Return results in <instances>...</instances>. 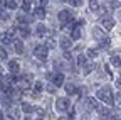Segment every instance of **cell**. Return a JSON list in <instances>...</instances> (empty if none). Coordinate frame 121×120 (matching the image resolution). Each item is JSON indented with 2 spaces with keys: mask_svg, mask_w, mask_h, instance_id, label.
I'll use <instances>...</instances> for the list:
<instances>
[{
  "mask_svg": "<svg viewBox=\"0 0 121 120\" xmlns=\"http://www.w3.org/2000/svg\"><path fill=\"white\" fill-rule=\"evenodd\" d=\"M101 24H103V27L106 29V31H113V27H114V20H113V17H109V15L101 17Z\"/></svg>",
  "mask_w": 121,
  "mask_h": 120,
  "instance_id": "obj_8",
  "label": "cell"
},
{
  "mask_svg": "<svg viewBox=\"0 0 121 120\" xmlns=\"http://www.w3.org/2000/svg\"><path fill=\"white\" fill-rule=\"evenodd\" d=\"M22 10L24 12H30V10H32V4H30V0H22Z\"/></svg>",
  "mask_w": 121,
  "mask_h": 120,
  "instance_id": "obj_23",
  "label": "cell"
},
{
  "mask_svg": "<svg viewBox=\"0 0 121 120\" xmlns=\"http://www.w3.org/2000/svg\"><path fill=\"white\" fill-rule=\"evenodd\" d=\"M89 9L93 10V12H96V10L99 9V4H98V0H89Z\"/></svg>",
  "mask_w": 121,
  "mask_h": 120,
  "instance_id": "obj_28",
  "label": "cell"
},
{
  "mask_svg": "<svg viewBox=\"0 0 121 120\" xmlns=\"http://www.w3.org/2000/svg\"><path fill=\"white\" fill-rule=\"evenodd\" d=\"M57 19H59V22L60 24H67V22H71L72 20V15H71V10H60L59 12V15H57Z\"/></svg>",
  "mask_w": 121,
  "mask_h": 120,
  "instance_id": "obj_6",
  "label": "cell"
},
{
  "mask_svg": "<svg viewBox=\"0 0 121 120\" xmlns=\"http://www.w3.org/2000/svg\"><path fill=\"white\" fill-rule=\"evenodd\" d=\"M45 2H47V0H40V4H45Z\"/></svg>",
  "mask_w": 121,
  "mask_h": 120,
  "instance_id": "obj_44",
  "label": "cell"
},
{
  "mask_svg": "<svg viewBox=\"0 0 121 120\" xmlns=\"http://www.w3.org/2000/svg\"><path fill=\"white\" fill-rule=\"evenodd\" d=\"M22 110L25 112V113H30V112H34V107H32V105H29V103H22Z\"/></svg>",
  "mask_w": 121,
  "mask_h": 120,
  "instance_id": "obj_29",
  "label": "cell"
},
{
  "mask_svg": "<svg viewBox=\"0 0 121 120\" xmlns=\"http://www.w3.org/2000/svg\"><path fill=\"white\" fill-rule=\"evenodd\" d=\"M72 39H66V37H60L59 39V46L62 48L64 51H69L71 48H72V42H71Z\"/></svg>",
  "mask_w": 121,
  "mask_h": 120,
  "instance_id": "obj_11",
  "label": "cell"
},
{
  "mask_svg": "<svg viewBox=\"0 0 121 120\" xmlns=\"http://www.w3.org/2000/svg\"><path fill=\"white\" fill-rule=\"evenodd\" d=\"M19 34H20V37H22V39H27V37L30 36L29 27H25V25H19Z\"/></svg>",
  "mask_w": 121,
  "mask_h": 120,
  "instance_id": "obj_18",
  "label": "cell"
},
{
  "mask_svg": "<svg viewBox=\"0 0 121 120\" xmlns=\"http://www.w3.org/2000/svg\"><path fill=\"white\" fill-rule=\"evenodd\" d=\"M34 112H37V113H39L40 117H44V113H45V112H44L42 108H34Z\"/></svg>",
  "mask_w": 121,
  "mask_h": 120,
  "instance_id": "obj_39",
  "label": "cell"
},
{
  "mask_svg": "<svg viewBox=\"0 0 121 120\" xmlns=\"http://www.w3.org/2000/svg\"><path fill=\"white\" fill-rule=\"evenodd\" d=\"M13 51L19 53V54L24 53V44H22V41H13Z\"/></svg>",
  "mask_w": 121,
  "mask_h": 120,
  "instance_id": "obj_20",
  "label": "cell"
},
{
  "mask_svg": "<svg viewBox=\"0 0 121 120\" xmlns=\"http://www.w3.org/2000/svg\"><path fill=\"white\" fill-rule=\"evenodd\" d=\"M74 115H76V113H74V110H72V112H71V113H69V120H74V118H76V117H74Z\"/></svg>",
  "mask_w": 121,
  "mask_h": 120,
  "instance_id": "obj_40",
  "label": "cell"
},
{
  "mask_svg": "<svg viewBox=\"0 0 121 120\" xmlns=\"http://www.w3.org/2000/svg\"><path fill=\"white\" fill-rule=\"evenodd\" d=\"M71 39L72 41H79L81 39V25H76L71 31Z\"/></svg>",
  "mask_w": 121,
  "mask_h": 120,
  "instance_id": "obj_13",
  "label": "cell"
},
{
  "mask_svg": "<svg viewBox=\"0 0 121 120\" xmlns=\"http://www.w3.org/2000/svg\"><path fill=\"white\" fill-rule=\"evenodd\" d=\"M45 37H47V39H45V46H47L49 49H54V48H56V39H54V36H52V34H47Z\"/></svg>",
  "mask_w": 121,
  "mask_h": 120,
  "instance_id": "obj_17",
  "label": "cell"
},
{
  "mask_svg": "<svg viewBox=\"0 0 121 120\" xmlns=\"http://www.w3.org/2000/svg\"><path fill=\"white\" fill-rule=\"evenodd\" d=\"M15 20H17V24H19V25H25V24H29V22H30V19H29V17H25V15H17V19H15Z\"/></svg>",
  "mask_w": 121,
  "mask_h": 120,
  "instance_id": "obj_22",
  "label": "cell"
},
{
  "mask_svg": "<svg viewBox=\"0 0 121 120\" xmlns=\"http://www.w3.org/2000/svg\"><path fill=\"white\" fill-rule=\"evenodd\" d=\"M98 98H99V101H104L106 105H113V103H114V96H113L111 86L99 88V90H98Z\"/></svg>",
  "mask_w": 121,
  "mask_h": 120,
  "instance_id": "obj_1",
  "label": "cell"
},
{
  "mask_svg": "<svg viewBox=\"0 0 121 120\" xmlns=\"http://www.w3.org/2000/svg\"><path fill=\"white\" fill-rule=\"evenodd\" d=\"M93 37H94V39H98V41L101 42V41H103L104 37H108V36H106V34H104V32L101 31L99 27H94V29H93Z\"/></svg>",
  "mask_w": 121,
  "mask_h": 120,
  "instance_id": "obj_12",
  "label": "cell"
},
{
  "mask_svg": "<svg viewBox=\"0 0 121 120\" xmlns=\"http://www.w3.org/2000/svg\"><path fill=\"white\" fill-rule=\"evenodd\" d=\"M9 115H10V117H9L10 120H19L20 112H19V108H15V107L12 108V107H10V108H9Z\"/></svg>",
  "mask_w": 121,
  "mask_h": 120,
  "instance_id": "obj_16",
  "label": "cell"
},
{
  "mask_svg": "<svg viewBox=\"0 0 121 120\" xmlns=\"http://www.w3.org/2000/svg\"><path fill=\"white\" fill-rule=\"evenodd\" d=\"M116 86H118V88H121V76L116 80Z\"/></svg>",
  "mask_w": 121,
  "mask_h": 120,
  "instance_id": "obj_41",
  "label": "cell"
},
{
  "mask_svg": "<svg viewBox=\"0 0 121 120\" xmlns=\"http://www.w3.org/2000/svg\"><path fill=\"white\" fill-rule=\"evenodd\" d=\"M87 61H89V59H87L86 54H79V56H78V64H79V66H84Z\"/></svg>",
  "mask_w": 121,
  "mask_h": 120,
  "instance_id": "obj_27",
  "label": "cell"
},
{
  "mask_svg": "<svg viewBox=\"0 0 121 120\" xmlns=\"http://www.w3.org/2000/svg\"><path fill=\"white\" fill-rule=\"evenodd\" d=\"M7 7H9L10 10L17 9V2H15V0H7Z\"/></svg>",
  "mask_w": 121,
  "mask_h": 120,
  "instance_id": "obj_31",
  "label": "cell"
},
{
  "mask_svg": "<svg viewBox=\"0 0 121 120\" xmlns=\"http://www.w3.org/2000/svg\"><path fill=\"white\" fill-rule=\"evenodd\" d=\"M25 120H32V118H29V117H27V118H25Z\"/></svg>",
  "mask_w": 121,
  "mask_h": 120,
  "instance_id": "obj_45",
  "label": "cell"
},
{
  "mask_svg": "<svg viewBox=\"0 0 121 120\" xmlns=\"http://www.w3.org/2000/svg\"><path fill=\"white\" fill-rule=\"evenodd\" d=\"M62 68V63H59V61H54V69H60Z\"/></svg>",
  "mask_w": 121,
  "mask_h": 120,
  "instance_id": "obj_37",
  "label": "cell"
},
{
  "mask_svg": "<svg viewBox=\"0 0 121 120\" xmlns=\"http://www.w3.org/2000/svg\"><path fill=\"white\" fill-rule=\"evenodd\" d=\"M109 46H111V39H109V37H104V39L99 42V48H103V49H108Z\"/></svg>",
  "mask_w": 121,
  "mask_h": 120,
  "instance_id": "obj_24",
  "label": "cell"
},
{
  "mask_svg": "<svg viewBox=\"0 0 121 120\" xmlns=\"http://www.w3.org/2000/svg\"><path fill=\"white\" fill-rule=\"evenodd\" d=\"M30 85H32V76H30V74H24V76H20V80H19V83H17V86L22 90V91L29 90Z\"/></svg>",
  "mask_w": 121,
  "mask_h": 120,
  "instance_id": "obj_4",
  "label": "cell"
},
{
  "mask_svg": "<svg viewBox=\"0 0 121 120\" xmlns=\"http://www.w3.org/2000/svg\"><path fill=\"white\" fill-rule=\"evenodd\" d=\"M84 105H86V108L87 110H98L101 105L98 103V100L96 98H93V96H87L86 100H84Z\"/></svg>",
  "mask_w": 121,
  "mask_h": 120,
  "instance_id": "obj_7",
  "label": "cell"
},
{
  "mask_svg": "<svg viewBox=\"0 0 121 120\" xmlns=\"http://www.w3.org/2000/svg\"><path fill=\"white\" fill-rule=\"evenodd\" d=\"M93 68H94V64L87 61V63H86V64L82 66V73H84V74H89L91 71H93Z\"/></svg>",
  "mask_w": 121,
  "mask_h": 120,
  "instance_id": "obj_26",
  "label": "cell"
},
{
  "mask_svg": "<svg viewBox=\"0 0 121 120\" xmlns=\"http://www.w3.org/2000/svg\"><path fill=\"white\" fill-rule=\"evenodd\" d=\"M47 78H49L56 86H62V85H64V74H62V73H47Z\"/></svg>",
  "mask_w": 121,
  "mask_h": 120,
  "instance_id": "obj_5",
  "label": "cell"
},
{
  "mask_svg": "<svg viewBox=\"0 0 121 120\" xmlns=\"http://www.w3.org/2000/svg\"><path fill=\"white\" fill-rule=\"evenodd\" d=\"M9 71L12 73V74H15V73H19V69H20V64H19V61L17 59H12V61H9Z\"/></svg>",
  "mask_w": 121,
  "mask_h": 120,
  "instance_id": "obj_9",
  "label": "cell"
},
{
  "mask_svg": "<svg viewBox=\"0 0 121 120\" xmlns=\"http://www.w3.org/2000/svg\"><path fill=\"white\" fill-rule=\"evenodd\" d=\"M64 59H72V54H71V51H64Z\"/></svg>",
  "mask_w": 121,
  "mask_h": 120,
  "instance_id": "obj_36",
  "label": "cell"
},
{
  "mask_svg": "<svg viewBox=\"0 0 121 120\" xmlns=\"http://www.w3.org/2000/svg\"><path fill=\"white\" fill-rule=\"evenodd\" d=\"M35 34H37L39 37H45V36H47V29H45L44 24H37V27H35Z\"/></svg>",
  "mask_w": 121,
  "mask_h": 120,
  "instance_id": "obj_14",
  "label": "cell"
},
{
  "mask_svg": "<svg viewBox=\"0 0 121 120\" xmlns=\"http://www.w3.org/2000/svg\"><path fill=\"white\" fill-rule=\"evenodd\" d=\"M45 90H47L51 95H54V93H56V85H54V83H52V85H47V86H45Z\"/></svg>",
  "mask_w": 121,
  "mask_h": 120,
  "instance_id": "obj_32",
  "label": "cell"
},
{
  "mask_svg": "<svg viewBox=\"0 0 121 120\" xmlns=\"http://www.w3.org/2000/svg\"><path fill=\"white\" fill-rule=\"evenodd\" d=\"M109 63H111L114 68H119V66H121V58H119L118 54H113V56L109 58Z\"/></svg>",
  "mask_w": 121,
  "mask_h": 120,
  "instance_id": "obj_19",
  "label": "cell"
},
{
  "mask_svg": "<svg viewBox=\"0 0 121 120\" xmlns=\"http://www.w3.org/2000/svg\"><path fill=\"white\" fill-rule=\"evenodd\" d=\"M69 107H71L69 98L60 96V98L56 100V110H57V112H66V110H69Z\"/></svg>",
  "mask_w": 121,
  "mask_h": 120,
  "instance_id": "obj_3",
  "label": "cell"
},
{
  "mask_svg": "<svg viewBox=\"0 0 121 120\" xmlns=\"http://www.w3.org/2000/svg\"><path fill=\"white\" fill-rule=\"evenodd\" d=\"M7 56H9L7 49H4L2 46H0V58H2V59H7Z\"/></svg>",
  "mask_w": 121,
  "mask_h": 120,
  "instance_id": "obj_33",
  "label": "cell"
},
{
  "mask_svg": "<svg viewBox=\"0 0 121 120\" xmlns=\"http://www.w3.org/2000/svg\"><path fill=\"white\" fill-rule=\"evenodd\" d=\"M44 90V85L40 83V81H35V85H34V91H37V93H40Z\"/></svg>",
  "mask_w": 121,
  "mask_h": 120,
  "instance_id": "obj_30",
  "label": "cell"
},
{
  "mask_svg": "<svg viewBox=\"0 0 121 120\" xmlns=\"http://www.w3.org/2000/svg\"><path fill=\"white\" fill-rule=\"evenodd\" d=\"M104 71H106V73H108V74H109V76H113V71H111V68H109L108 64H106V66H104Z\"/></svg>",
  "mask_w": 121,
  "mask_h": 120,
  "instance_id": "obj_38",
  "label": "cell"
},
{
  "mask_svg": "<svg viewBox=\"0 0 121 120\" xmlns=\"http://www.w3.org/2000/svg\"><path fill=\"white\" fill-rule=\"evenodd\" d=\"M34 15L37 19H45V7H35L34 9Z\"/></svg>",
  "mask_w": 121,
  "mask_h": 120,
  "instance_id": "obj_15",
  "label": "cell"
},
{
  "mask_svg": "<svg viewBox=\"0 0 121 120\" xmlns=\"http://www.w3.org/2000/svg\"><path fill=\"white\" fill-rule=\"evenodd\" d=\"M9 17H10V15H9L7 12H2V14H0V20H9Z\"/></svg>",
  "mask_w": 121,
  "mask_h": 120,
  "instance_id": "obj_35",
  "label": "cell"
},
{
  "mask_svg": "<svg viewBox=\"0 0 121 120\" xmlns=\"http://www.w3.org/2000/svg\"><path fill=\"white\" fill-rule=\"evenodd\" d=\"M69 4H71L72 7H81V4H82V0H69Z\"/></svg>",
  "mask_w": 121,
  "mask_h": 120,
  "instance_id": "obj_34",
  "label": "cell"
},
{
  "mask_svg": "<svg viewBox=\"0 0 121 120\" xmlns=\"http://www.w3.org/2000/svg\"><path fill=\"white\" fill-rule=\"evenodd\" d=\"M47 54H49V48L45 46V44H37V46L34 48V56L42 59V61L47 58Z\"/></svg>",
  "mask_w": 121,
  "mask_h": 120,
  "instance_id": "obj_2",
  "label": "cell"
},
{
  "mask_svg": "<svg viewBox=\"0 0 121 120\" xmlns=\"http://www.w3.org/2000/svg\"><path fill=\"white\" fill-rule=\"evenodd\" d=\"M84 24H86V20H84V19H79V22H78V25H84Z\"/></svg>",
  "mask_w": 121,
  "mask_h": 120,
  "instance_id": "obj_42",
  "label": "cell"
},
{
  "mask_svg": "<svg viewBox=\"0 0 121 120\" xmlns=\"http://www.w3.org/2000/svg\"><path fill=\"white\" fill-rule=\"evenodd\" d=\"M66 91H67V95H74V93H79V90L76 88L72 83H67L66 85Z\"/></svg>",
  "mask_w": 121,
  "mask_h": 120,
  "instance_id": "obj_21",
  "label": "cell"
},
{
  "mask_svg": "<svg viewBox=\"0 0 121 120\" xmlns=\"http://www.w3.org/2000/svg\"><path fill=\"white\" fill-rule=\"evenodd\" d=\"M118 19H119V20H121V10H119V14H118Z\"/></svg>",
  "mask_w": 121,
  "mask_h": 120,
  "instance_id": "obj_43",
  "label": "cell"
},
{
  "mask_svg": "<svg viewBox=\"0 0 121 120\" xmlns=\"http://www.w3.org/2000/svg\"><path fill=\"white\" fill-rule=\"evenodd\" d=\"M13 37H15V29H13V27H10L9 31L5 32V36L2 37V42H4V44H9V42H10Z\"/></svg>",
  "mask_w": 121,
  "mask_h": 120,
  "instance_id": "obj_10",
  "label": "cell"
},
{
  "mask_svg": "<svg viewBox=\"0 0 121 120\" xmlns=\"http://www.w3.org/2000/svg\"><path fill=\"white\" fill-rule=\"evenodd\" d=\"M86 56H87V59H94L98 56V51L93 49V48H89V49H86Z\"/></svg>",
  "mask_w": 121,
  "mask_h": 120,
  "instance_id": "obj_25",
  "label": "cell"
},
{
  "mask_svg": "<svg viewBox=\"0 0 121 120\" xmlns=\"http://www.w3.org/2000/svg\"><path fill=\"white\" fill-rule=\"evenodd\" d=\"M39 120H42V118H39Z\"/></svg>",
  "mask_w": 121,
  "mask_h": 120,
  "instance_id": "obj_46",
  "label": "cell"
}]
</instances>
